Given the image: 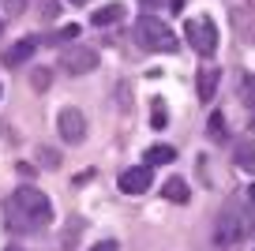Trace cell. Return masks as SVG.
Masks as SVG:
<instances>
[{
	"mask_svg": "<svg viewBox=\"0 0 255 251\" xmlns=\"http://www.w3.org/2000/svg\"><path fill=\"white\" fill-rule=\"evenodd\" d=\"M8 218L19 229H45L53 221V203H49L45 191L38 188H19L8 203Z\"/></svg>",
	"mask_w": 255,
	"mask_h": 251,
	"instance_id": "cell-1",
	"label": "cell"
},
{
	"mask_svg": "<svg viewBox=\"0 0 255 251\" xmlns=\"http://www.w3.org/2000/svg\"><path fill=\"white\" fill-rule=\"evenodd\" d=\"M252 229H255V214H248V210H240L237 203H229L222 214H218L214 240L222 244V248H233V244H240Z\"/></svg>",
	"mask_w": 255,
	"mask_h": 251,
	"instance_id": "cell-2",
	"label": "cell"
},
{
	"mask_svg": "<svg viewBox=\"0 0 255 251\" xmlns=\"http://www.w3.org/2000/svg\"><path fill=\"white\" fill-rule=\"evenodd\" d=\"M135 34H139V45L150 49V53H176V49H180L176 34L169 30L158 15H143V19L135 23Z\"/></svg>",
	"mask_w": 255,
	"mask_h": 251,
	"instance_id": "cell-3",
	"label": "cell"
},
{
	"mask_svg": "<svg viewBox=\"0 0 255 251\" xmlns=\"http://www.w3.org/2000/svg\"><path fill=\"white\" fill-rule=\"evenodd\" d=\"M184 34H188L191 49H195L199 56H214V53H218V26L210 23L207 15H195V19H188Z\"/></svg>",
	"mask_w": 255,
	"mask_h": 251,
	"instance_id": "cell-4",
	"label": "cell"
},
{
	"mask_svg": "<svg viewBox=\"0 0 255 251\" xmlns=\"http://www.w3.org/2000/svg\"><path fill=\"white\" fill-rule=\"evenodd\" d=\"M56 127H60V139L72 142V146H79L83 139H87V120H83L79 109H60V117H56Z\"/></svg>",
	"mask_w": 255,
	"mask_h": 251,
	"instance_id": "cell-5",
	"label": "cell"
},
{
	"mask_svg": "<svg viewBox=\"0 0 255 251\" xmlns=\"http://www.w3.org/2000/svg\"><path fill=\"white\" fill-rule=\"evenodd\" d=\"M150 165H135V169H124L120 173V191L124 195H143L146 188H150Z\"/></svg>",
	"mask_w": 255,
	"mask_h": 251,
	"instance_id": "cell-6",
	"label": "cell"
},
{
	"mask_svg": "<svg viewBox=\"0 0 255 251\" xmlns=\"http://www.w3.org/2000/svg\"><path fill=\"white\" fill-rule=\"evenodd\" d=\"M60 64L72 75H83V71H94V64H98V56L90 53V49H79V45H72V49H64L60 53Z\"/></svg>",
	"mask_w": 255,
	"mask_h": 251,
	"instance_id": "cell-7",
	"label": "cell"
},
{
	"mask_svg": "<svg viewBox=\"0 0 255 251\" xmlns=\"http://www.w3.org/2000/svg\"><path fill=\"white\" fill-rule=\"evenodd\" d=\"M214 90H218V71L203 68L199 71V102H214Z\"/></svg>",
	"mask_w": 255,
	"mask_h": 251,
	"instance_id": "cell-8",
	"label": "cell"
},
{
	"mask_svg": "<svg viewBox=\"0 0 255 251\" xmlns=\"http://www.w3.org/2000/svg\"><path fill=\"white\" fill-rule=\"evenodd\" d=\"M120 15H124V4H105V8H98L94 15H90V23L94 26H109V23H117Z\"/></svg>",
	"mask_w": 255,
	"mask_h": 251,
	"instance_id": "cell-9",
	"label": "cell"
},
{
	"mask_svg": "<svg viewBox=\"0 0 255 251\" xmlns=\"http://www.w3.org/2000/svg\"><path fill=\"white\" fill-rule=\"evenodd\" d=\"M34 49H38V41H34V38H23L19 45H11V53L4 56V60H8V64H23V60H30V56H34Z\"/></svg>",
	"mask_w": 255,
	"mask_h": 251,
	"instance_id": "cell-10",
	"label": "cell"
},
{
	"mask_svg": "<svg viewBox=\"0 0 255 251\" xmlns=\"http://www.w3.org/2000/svg\"><path fill=\"white\" fill-rule=\"evenodd\" d=\"M161 195H165L169 203H188V184L184 180H169L165 188H161Z\"/></svg>",
	"mask_w": 255,
	"mask_h": 251,
	"instance_id": "cell-11",
	"label": "cell"
},
{
	"mask_svg": "<svg viewBox=\"0 0 255 251\" xmlns=\"http://www.w3.org/2000/svg\"><path fill=\"white\" fill-rule=\"evenodd\" d=\"M173 157H176L173 146H150V150H146V161H150V165H165V161H173Z\"/></svg>",
	"mask_w": 255,
	"mask_h": 251,
	"instance_id": "cell-12",
	"label": "cell"
},
{
	"mask_svg": "<svg viewBox=\"0 0 255 251\" xmlns=\"http://www.w3.org/2000/svg\"><path fill=\"white\" fill-rule=\"evenodd\" d=\"M237 165L248 169V173H255V150L252 146H237Z\"/></svg>",
	"mask_w": 255,
	"mask_h": 251,
	"instance_id": "cell-13",
	"label": "cell"
},
{
	"mask_svg": "<svg viewBox=\"0 0 255 251\" xmlns=\"http://www.w3.org/2000/svg\"><path fill=\"white\" fill-rule=\"evenodd\" d=\"M210 135H214V139H225V117L222 113H210Z\"/></svg>",
	"mask_w": 255,
	"mask_h": 251,
	"instance_id": "cell-14",
	"label": "cell"
},
{
	"mask_svg": "<svg viewBox=\"0 0 255 251\" xmlns=\"http://www.w3.org/2000/svg\"><path fill=\"white\" fill-rule=\"evenodd\" d=\"M154 127H165V120H169V113H165V105H154Z\"/></svg>",
	"mask_w": 255,
	"mask_h": 251,
	"instance_id": "cell-15",
	"label": "cell"
},
{
	"mask_svg": "<svg viewBox=\"0 0 255 251\" xmlns=\"http://www.w3.org/2000/svg\"><path fill=\"white\" fill-rule=\"evenodd\" d=\"M4 8H8V11H11V15H19V11H23V8H26V0H4Z\"/></svg>",
	"mask_w": 255,
	"mask_h": 251,
	"instance_id": "cell-16",
	"label": "cell"
},
{
	"mask_svg": "<svg viewBox=\"0 0 255 251\" xmlns=\"http://www.w3.org/2000/svg\"><path fill=\"white\" fill-rule=\"evenodd\" d=\"M60 38H64V41H72V38H79V26H75V23H72V26H64V30H60Z\"/></svg>",
	"mask_w": 255,
	"mask_h": 251,
	"instance_id": "cell-17",
	"label": "cell"
},
{
	"mask_svg": "<svg viewBox=\"0 0 255 251\" xmlns=\"http://www.w3.org/2000/svg\"><path fill=\"white\" fill-rule=\"evenodd\" d=\"M90 251H117V240H102V244H94Z\"/></svg>",
	"mask_w": 255,
	"mask_h": 251,
	"instance_id": "cell-18",
	"label": "cell"
},
{
	"mask_svg": "<svg viewBox=\"0 0 255 251\" xmlns=\"http://www.w3.org/2000/svg\"><path fill=\"white\" fill-rule=\"evenodd\" d=\"M139 4H143V8H158L161 0H139Z\"/></svg>",
	"mask_w": 255,
	"mask_h": 251,
	"instance_id": "cell-19",
	"label": "cell"
},
{
	"mask_svg": "<svg viewBox=\"0 0 255 251\" xmlns=\"http://www.w3.org/2000/svg\"><path fill=\"white\" fill-rule=\"evenodd\" d=\"M248 199H252V203H255V184H252V188H248Z\"/></svg>",
	"mask_w": 255,
	"mask_h": 251,
	"instance_id": "cell-20",
	"label": "cell"
},
{
	"mask_svg": "<svg viewBox=\"0 0 255 251\" xmlns=\"http://www.w3.org/2000/svg\"><path fill=\"white\" fill-rule=\"evenodd\" d=\"M72 4H90V0H72Z\"/></svg>",
	"mask_w": 255,
	"mask_h": 251,
	"instance_id": "cell-21",
	"label": "cell"
},
{
	"mask_svg": "<svg viewBox=\"0 0 255 251\" xmlns=\"http://www.w3.org/2000/svg\"><path fill=\"white\" fill-rule=\"evenodd\" d=\"M8 251H23V248H8Z\"/></svg>",
	"mask_w": 255,
	"mask_h": 251,
	"instance_id": "cell-22",
	"label": "cell"
},
{
	"mask_svg": "<svg viewBox=\"0 0 255 251\" xmlns=\"http://www.w3.org/2000/svg\"><path fill=\"white\" fill-rule=\"evenodd\" d=\"M0 30H4V26H0Z\"/></svg>",
	"mask_w": 255,
	"mask_h": 251,
	"instance_id": "cell-23",
	"label": "cell"
}]
</instances>
